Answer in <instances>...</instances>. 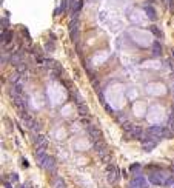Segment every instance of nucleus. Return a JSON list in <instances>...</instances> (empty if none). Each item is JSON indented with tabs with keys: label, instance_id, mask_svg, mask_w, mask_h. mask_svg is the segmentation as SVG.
<instances>
[{
	"label": "nucleus",
	"instance_id": "1",
	"mask_svg": "<svg viewBox=\"0 0 174 188\" xmlns=\"http://www.w3.org/2000/svg\"><path fill=\"white\" fill-rule=\"evenodd\" d=\"M148 180H150V183H153V185L163 187V185H165V173H163V171L151 173V174L148 176Z\"/></svg>",
	"mask_w": 174,
	"mask_h": 188
},
{
	"label": "nucleus",
	"instance_id": "2",
	"mask_svg": "<svg viewBox=\"0 0 174 188\" xmlns=\"http://www.w3.org/2000/svg\"><path fill=\"white\" fill-rule=\"evenodd\" d=\"M86 133H88V136H89V139L93 140V144L94 142H99V140H102V131L97 128L96 125H86Z\"/></svg>",
	"mask_w": 174,
	"mask_h": 188
},
{
	"label": "nucleus",
	"instance_id": "3",
	"mask_svg": "<svg viewBox=\"0 0 174 188\" xmlns=\"http://www.w3.org/2000/svg\"><path fill=\"white\" fill-rule=\"evenodd\" d=\"M69 37L73 42H77L79 37V17H73L69 22Z\"/></svg>",
	"mask_w": 174,
	"mask_h": 188
},
{
	"label": "nucleus",
	"instance_id": "4",
	"mask_svg": "<svg viewBox=\"0 0 174 188\" xmlns=\"http://www.w3.org/2000/svg\"><path fill=\"white\" fill-rule=\"evenodd\" d=\"M148 182H146V179L143 177L142 174H137L136 177L131 180V185L130 188H148Z\"/></svg>",
	"mask_w": 174,
	"mask_h": 188
},
{
	"label": "nucleus",
	"instance_id": "5",
	"mask_svg": "<svg viewBox=\"0 0 174 188\" xmlns=\"http://www.w3.org/2000/svg\"><path fill=\"white\" fill-rule=\"evenodd\" d=\"M162 133H163V128H160V126H150L148 130L145 131V134L146 136L145 137H148V139H154V137H162Z\"/></svg>",
	"mask_w": 174,
	"mask_h": 188
},
{
	"label": "nucleus",
	"instance_id": "6",
	"mask_svg": "<svg viewBox=\"0 0 174 188\" xmlns=\"http://www.w3.org/2000/svg\"><path fill=\"white\" fill-rule=\"evenodd\" d=\"M34 144H36V148L37 150H45L48 146V139L42 134H36L34 136Z\"/></svg>",
	"mask_w": 174,
	"mask_h": 188
},
{
	"label": "nucleus",
	"instance_id": "7",
	"mask_svg": "<svg viewBox=\"0 0 174 188\" xmlns=\"http://www.w3.org/2000/svg\"><path fill=\"white\" fill-rule=\"evenodd\" d=\"M82 8H83V0H74L73 5H71V8H69L71 16H73V17H79V13L82 11Z\"/></svg>",
	"mask_w": 174,
	"mask_h": 188
},
{
	"label": "nucleus",
	"instance_id": "8",
	"mask_svg": "<svg viewBox=\"0 0 174 188\" xmlns=\"http://www.w3.org/2000/svg\"><path fill=\"white\" fill-rule=\"evenodd\" d=\"M36 157H37V164L40 165V167H45V164H46L48 160V154L45 153V150H37L36 151Z\"/></svg>",
	"mask_w": 174,
	"mask_h": 188
},
{
	"label": "nucleus",
	"instance_id": "9",
	"mask_svg": "<svg viewBox=\"0 0 174 188\" xmlns=\"http://www.w3.org/2000/svg\"><path fill=\"white\" fill-rule=\"evenodd\" d=\"M145 131L142 130V126H139V125H134L133 126V130H131V133H130V136L131 137H134V139H140V140H143L145 139Z\"/></svg>",
	"mask_w": 174,
	"mask_h": 188
},
{
	"label": "nucleus",
	"instance_id": "10",
	"mask_svg": "<svg viewBox=\"0 0 174 188\" xmlns=\"http://www.w3.org/2000/svg\"><path fill=\"white\" fill-rule=\"evenodd\" d=\"M156 145H157V142L154 140V139H148V137H145L142 140V148L145 150V151H151L153 148H156Z\"/></svg>",
	"mask_w": 174,
	"mask_h": 188
},
{
	"label": "nucleus",
	"instance_id": "11",
	"mask_svg": "<svg viewBox=\"0 0 174 188\" xmlns=\"http://www.w3.org/2000/svg\"><path fill=\"white\" fill-rule=\"evenodd\" d=\"M11 63H13V65H16V66H20V65H23V54H22V52H14L13 56H11Z\"/></svg>",
	"mask_w": 174,
	"mask_h": 188
},
{
	"label": "nucleus",
	"instance_id": "12",
	"mask_svg": "<svg viewBox=\"0 0 174 188\" xmlns=\"http://www.w3.org/2000/svg\"><path fill=\"white\" fill-rule=\"evenodd\" d=\"M143 9L146 11V14H148V19L150 20H156L157 19V14H156V9H154V6L148 5V3H145L143 5Z\"/></svg>",
	"mask_w": 174,
	"mask_h": 188
},
{
	"label": "nucleus",
	"instance_id": "13",
	"mask_svg": "<svg viewBox=\"0 0 174 188\" xmlns=\"http://www.w3.org/2000/svg\"><path fill=\"white\" fill-rule=\"evenodd\" d=\"M107 179H108V183H114L119 179V168H116L112 171H107Z\"/></svg>",
	"mask_w": 174,
	"mask_h": 188
},
{
	"label": "nucleus",
	"instance_id": "14",
	"mask_svg": "<svg viewBox=\"0 0 174 188\" xmlns=\"http://www.w3.org/2000/svg\"><path fill=\"white\" fill-rule=\"evenodd\" d=\"M45 170H48L50 173H54L56 171V159L52 156H50L48 157V160H46V164H45Z\"/></svg>",
	"mask_w": 174,
	"mask_h": 188
},
{
	"label": "nucleus",
	"instance_id": "15",
	"mask_svg": "<svg viewBox=\"0 0 174 188\" xmlns=\"http://www.w3.org/2000/svg\"><path fill=\"white\" fill-rule=\"evenodd\" d=\"M11 39H13V32L9 31V29H6V31H2V43H9Z\"/></svg>",
	"mask_w": 174,
	"mask_h": 188
},
{
	"label": "nucleus",
	"instance_id": "16",
	"mask_svg": "<svg viewBox=\"0 0 174 188\" xmlns=\"http://www.w3.org/2000/svg\"><path fill=\"white\" fill-rule=\"evenodd\" d=\"M77 110H79V114H80L82 117H86V116L89 114V108H88V105H86V103L79 105V107H77Z\"/></svg>",
	"mask_w": 174,
	"mask_h": 188
},
{
	"label": "nucleus",
	"instance_id": "17",
	"mask_svg": "<svg viewBox=\"0 0 174 188\" xmlns=\"http://www.w3.org/2000/svg\"><path fill=\"white\" fill-rule=\"evenodd\" d=\"M150 31L153 32V34L157 37V39H163V32H162V31L157 28L156 25H151V26H150Z\"/></svg>",
	"mask_w": 174,
	"mask_h": 188
},
{
	"label": "nucleus",
	"instance_id": "18",
	"mask_svg": "<svg viewBox=\"0 0 174 188\" xmlns=\"http://www.w3.org/2000/svg\"><path fill=\"white\" fill-rule=\"evenodd\" d=\"M153 54L154 56H160L162 54V45L159 42H154L153 43Z\"/></svg>",
	"mask_w": 174,
	"mask_h": 188
},
{
	"label": "nucleus",
	"instance_id": "19",
	"mask_svg": "<svg viewBox=\"0 0 174 188\" xmlns=\"http://www.w3.org/2000/svg\"><path fill=\"white\" fill-rule=\"evenodd\" d=\"M54 188H66V183H65V180H63L62 177H56L54 180Z\"/></svg>",
	"mask_w": 174,
	"mask_h": 188
},
{
	"label": "nucleus",
	"instance_id": "20",
	"mask_svg": "<svg viewBox=\"0 0 174 188\" xmlns=\"http://www.w3.org/2000/svg\"><path fill=\"white\" fill-rule=\"evenodd\" d=\"M43 50H45V51H48V52L54 51V40H48V42H45Z\"/></svg>",
	"mask_w": 174,
	"mask_h": 188
},
{
	"label": "nucleus",
	"instance_id": "21",
	"mask_svg": "<svg viewBox=\"0 0 174 188\" xmlns=\"http://www.w3.org/2000/svg\"><path fill=\"white\" fill-rule=\"evenodd\" d=\"M166 126H168V128L171 130V133L174 134V114L173 113L168 116V123H166Z\"/></svg>",
	"mask_w": 174,
	"mask_h": 188
},
{
	"label": "nucleus",
	"instance_id": "22",
	"mask_svg": "<svg viewBox=\"0 0 174 188\" xmlns=\"http://www.w3.org/2000/svg\"><path fill=\"white\" fill-rule=\"evenodd\" d=\"M133 126H134V123H133V122H123V123H122V128H123L125 131H126L128 134L131 133V130H133Z\"/></svg>",
	"mask_w": 174,
	"mask_h": 188
},
{
	"label": "nucleus",
	"instance_id": "23",
	"mask_svg": "<svg viewBox=\"0 0 174 188\" xmlns=\"http://www.w3.org/2000/svg\"><path fill=\"white\" fill-rule=\"evenodd\" d=\"M162 137H166V139H171L173 137V133H171V130L166 126V128H163V133H162Z\"/></svg>",
	"mask_w": 174,
	"mask_h": 188
},
{
	"label": "nucleus",
	"instance_id": "24",
	"mask_svg": "<svg viewBox=\"0 0 174 188\" xmlns=\"http://www.w3.org/2000/svg\"><path fill=\"white\" fill-rule=\"evenodd\" d=\"M20 29H22V32H23V37L26 40H31V36H29V32H28V29L25 28V26H20Z\"/></svg>",
	"mask_w": 174,
	"mask_h": 188
},
{
	"label": "nucleus",
	"instance_id": "25",
	"mask_svg": "<svg viewBox=\"0 0 174 188\" xmlns=\"http://www.w3.org/2000/svg\"><path fill=\"white\" fill-rule=\"evenodd\" d=\"M8 26H9V22H8V19L5 20V17L2 19V31H5V28L8 29Z\"/></svg>",
	"mask_w": 174,
	"mask_h": 188
},
{
	"label": "nucleus",
	"instance_id": "26",
	"mask_svg": "<svg viewBox=\"0 0 174 188\" xmlns=\"http://www.w3.org/2000/svg\"><path fill=\"white\" fill-rule=\"evenodd\" d=\"M136 170H139V165L137 164H134V165H131V167H130V171H136Z\"/></svg>",
	"mask_w": 174,
	"mask_h": 188
},
{
	"label": "nucleus",
	"instance_id": "27",
	"mask_svg": "<svg viewBox=\"0 0 174 188\" xmlns=\"http://www.w3.org/2000/svg\"><path fill=\"white\" fill-rule=\"evenodd\" d=\"M11 180H19V176L17 174H11Z\"/></svg>",
	"mask_w": 174,
	"mask_h": 188
},
{
	"label": "nucleus",
	"instance_id": "28",
	"mask_svg": "<svg viewBox=\"0 0 174 188\" xmlns=\"http://www.w3.org/2000/svg\"><path fill=\"white\" fill-rule=\"evenodd\" d=\"M5 188H13V187H11V185H9V183H8V182H6V183H5Z\"/></svg>",
	"mask_w": 174,
	"mask_h": 188
},
{
	"label": "nucleus",
	"instance_id": "29",
	"mask_svg": "<svg viewBox=\"0 0 174 188\" xmlns=\"http://www.w3.org/2000/svg\"><path fill=\"white\" fill-rule=\"evenodd\" d=\"M19 188H26V187H25V185H20V187H19Z\"/></svg>",
	"mask_w": 174,
	"mask_h": 188
},
{
	"label": "nucleus",
	"instance_id": "30",
	"mask_svg": "<svg viewBox=\"0 0 174 188\" xmlns=\"http://www.w3.org/2000/svg\"><path fill=\"white\" fill-rule=\"evenodd\" d=\"M171 52H173V56H174V50H171Z\"/></svg>",
	"mask_w": 174,
	"mask_h": 188
}]
</instances>
